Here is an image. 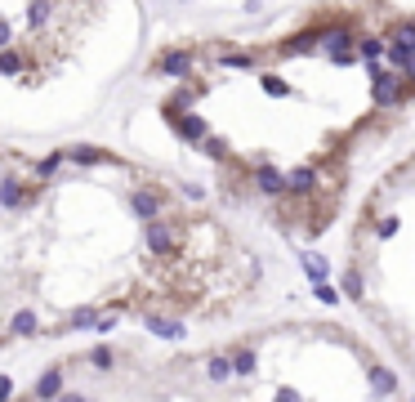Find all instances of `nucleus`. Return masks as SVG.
<instances>
[{
    "mask_svg": "<svg viewBox=\"0 0 415 402\" xmlns=\"http://www.w3.org/2000/svg\"><path fill=\"white\" fill-rule=\"evenodd\" d=\"M161 402H407V394L362 331L282 318L161 353Z\"/></svg>",
    "mask_w": 415,
    "mask_h": 402,
    "instance_id": "1",
    "label": "nucleus"
},
{
    "mask_svg": "<svg viewBox=\"0 0 415 402\" xmlns=\"http://www.w3.org/2000/svg\"><path fill=\"white\" fill-rule=\"evenodd\" d=\"M0 402H161V353L99 340L41 362L27 384Z\"/></svg>",
    "mask_w": 415,
    "mask_h": 402,
    "instance_id": "2",
    "label": "nucleus"
}]
</instances>
